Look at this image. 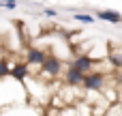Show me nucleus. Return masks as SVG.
Listing matches in <instances>:
<instances>
[{
	"label": "nucleus",
	"instance_id": "obj_1",
	"mask_svg": "<svg viewBox=\"0 0 122 116\" xmlns=\"http://www.w3.org/2000/svg\"><path fill=\"white\" fill-rule=\"evenodd\" d=\"M105 73H99V71H90V73H86L84 75V88L88 90V93H99V90H103L105 88Z\"/></svg>",
	"mask_w": 122,
	"mask_h": 116
},
{
	"label": "nucleus",
	"instance_id": "obj_2",
	"mask_svg": "<svg viewBox=\"0 0 122 116\" xmlns=\"http://www.w3.org/2000/svg\"><path fill=\"white\" fill-rule=\"evenodd\" d=\"M41 73L47 77H58L62 73V60L58 56H45L43 65H41Z\"/></svg>",
	"mask_w": 122,
	"mask_h": 116
},
{
	"label": "nucleus",
	"instance_id": "obj_3",
	"mask_svg": "<svg viewBox=\"0 0 122 116\" xmlns=\"http://www.w3.org/2000/svg\"><path fill=\"white\" fill-rule=\"evenodd\" d=\"M94 62H97V60H92V56H86V54H84V56H77L71 65H73L75 69H79L81 73H90V71H94Z\"/></svg>",
	"mask_w": 122,
	"mask_h": 116
},
{
	"label": "nucleus",
	"instance_id": "obj_4",
	"mask_svg": "<svg viewBox=\"0 0 122 116\" xmlns=\"http://www.w3.org/2000/svg\"><path fill=\"white\" fill-rule=\"evenodd\" d=\"M84 75L86 73H81L79 69H75L73 65L66 69V73H64V80H66V84L69 86H81L84 84Z\"/></svg>",
	"mask_w": 122,
	"mask_h": 116
},
{
	"label": "nucleus",
	"instance_id": "obj_5",
	"mask_svg": "<svg viewBox=\"0 0 122 116\" xmlns=\"http://www.w3.org/2000/svg\"><path fill=\"white\" fill-rule=\"evenodd\" d=\"M97 17L109 24H122V15L118 11H97Z\"/></svg>",
	"mask_w": 122,
	"mask_h": 116
},
{
	"label": "nucleus",
	"instance_id": "obj_6",
	"mask_svg": "<svg viewBox=\"0 0 122 116\" xmlns=\"http://www.w3.org/2000/svg\"><path fill=\"white\" fill-rule=\"evenodd\" d=\"M45 52H41V50H36V47H30L28 50V62L30 65H43V60H45Z\"/></svg>",
	"mask_w": 122,
	"mask_h": 116
},
{
	"label": "nucleus",
	"instance_id": "obj_7",
	"mask_svg": "<svg viewBox=\"0 0 122 116\" xmlns=\"http://www.w3.org/2000/svg\"><path fill=\"white\" fill-rule=\"evenodd\" d=\"M9 75L15 77V80H19V82H24L28 77V65H15V67H11Z\"/></svg>",
	"mask_w": 122,
	"mask_h": 116
},
{
	"label": "nucleus",
	"instance_id": "obj_8",
	"mask_svg": "<svg viewBox=\"0 0 122 116\" xmlns=\"http://www.w3.org/2000/svg\"><path fill=\"white\" fill-rule=\"evenodd\" d=\"M73 17H75V22H79V24H94V17L88 15V13H75Z\"/></svg>",
	"mask_w": 122,
	"mask_h": 116
},
{
	"label": "nucleus",
	"instance_id": "obj_9",
	"mask_svg": "<svg viewBox=\"0 0 122 116\" xmlns=\"http://www.w3.org/2000/svg\"><path fill=\"white\" fill-rule=\"evenodd\" d=\"M109 62H112L114 67L122 69V54H118V52H112V54H109Z\"/></svg>",
	"mask_w": 122,
	"mask_h": 116
},
{
	"label": "nucleus",
	"instance_id": "obj_10",
	"mask_svg": "<svg viewBox=\"0 0 122 116\" xmlns=\"http://www.w3.org/2000/svg\"><path fill=\"white\" fill-rule=\"evenodd\" d=\"M9 71H11V67H9V60H6V58H0V77L9 75Z\"/></svg>",
	"mask_w": 122,
	"mask_h": 116
},
{
	"label": "nucleus",
	"instance_id": "obj_11",
	"mask_svg": "<svg viewBox=\"0 0 122 116\" xmlns=\"http://www.w3.org/2000/svg\"><path fill=\"white\" fill-rule=\"evenodd\" d=\"M122 105H114V103H109V105H107V114L105 116H120L122 112Z\"/></svg>",
	"mask_w": 122,
	"mask_h": 116
},
{
	"label": "nucleus",
	"instance_id": "obj_12",
	"mask_svg": "<svg viewBox=\"0 0 122 116\" xmlns=\"http://www.w3.org/2000/svg\"><path fill=\"white\" fill-rule=\"evenodd\" d=\"M17 0H0V9H15Z\"/></svg>",
	"mask_w": 122,
	"mask_h": 116
},
{
	"label": "nucleus",
	"instance_id": "obj_13",
	"mask_svg": "<svg viewBox=\"0 0 122 116\" xmlns=\"http://www.w3.org/2000/svg\"><path fill=\"white\" fill-rule=\"evenodd\" d=\"M43 15H45V17H56V15H58V11H56V9H45V11H43Z\"/></svg>",
	"mask_w": 122,
	"mask_h": 116
},
{
	"label": "nucleus",
	"instance_id": "obj_14",
	"mask_svg": "<svg viewBox=\"0 0 122 116\" xmlns=\"http://www.w3.org/2000/svg\"><path fill=\"white\" fill-rule=\"evenodd\" d=\"M118 84L122 86V69H120V73H118Z\"/></svg>",
	"mask_w": 122,
	"mask_h": 116
},
{
	"label": "nucleus",
	"instance_id": "obj_15",
	"mask_svg": "<svg viewBox=\"0 0 122 116\" xmlns=\"http://www.w3.org/2000/svg\"><path fill=\"white\" fill-rule=\"evenodd\" d=\"M120 116H122V114H120Z\"/></svg>",
	"mask_w": 122,
	"mask_h": 116
}]
</instances>
